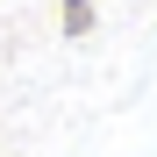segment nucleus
<instances>
[{"label":"nucleus","instance_id":"nucleus-1","mask_svg":"<svg viewBox=\"0 0 157 157\" xmlns=\"http://www.w3.org/2000/svg\"><path fill=\"white\" fill-rule=\"evenodd\" d=\"M57 7H64V14H71V7H93V0H57Z\"/></svg>","mask_w":157,"mask_h":157}]
</instances>
